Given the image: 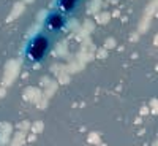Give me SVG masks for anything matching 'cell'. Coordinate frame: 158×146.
Here are the masks:
<instances>
[{"instance_id": "obj_1", "label": "cell", "mask_w": 158, "mask_h": 146, "mask_svg": "<svg viewBox=\"0 0 158 146\" xmlns=\"http://www.w3.org/2000/svg\"><path fill=\"white\" fill-rule=\"evenodd\" d=\"M48 49H49V38L44 33H38L30 40L27 46V56L30 57V60L40 62L44 59Z\"/></svg>"}, {"instance_id": "obj_3", "label": "cell", "mask_w": 158, "mask_h": 146, "mask_svg": "<svg viewBox=\"0 0 158 146\" xmlns=\"http://www.w3.org/2000/svg\"><path fill=\"white\" fill-rule=\"evenodd\" d=\"M77 2H79V0H59V7H60L62 11L68 13V11H71L77 5Z\"/></svg>"}, {"instance_id": "obj_2", "label": "cell", "mask_w": 158, "mask_h": 146, "mask_svg": "<svg viewBox=\"0 0 158 146\" xmlns=\"http://www.w3.org/2000/svg\"><path fill=\"white\" fill-rule=\"evenodd\" d=\"M44 27H46V30H49L52 33L60 32L65 27V16L62 13H51L44 21Z\"/></svg>"}]
</instances>
